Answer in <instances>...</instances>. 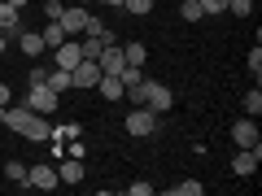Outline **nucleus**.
<instances>
[{
	"instance_id": "1",
	"label": "nucleus",
	"mask_w": 262,
	"mask_h": 196,
	"mask_svg": "<svg viewBox=\"0 0 262 196\" xmlns=\"http://www.w3.org/2000/svg\"><path fill=\"white\" fill-rule=\"evenodd\" d=\"M0 127L18 131L22 140H31V144L53 140V127H48V118H44V113H35V109H27V105H0Z\"/></svg>"
},
{
	"instance_id": "2",
	"label": "nucleus",
	"mask_w": 262,
	"mask_h": 196,
	"mask_svg": "<svg viewBox=\"0 0 262 196\" xmlns=\"http://www.w3.org/2000/svg\"><path fill=\"white\" fill-rule=\"evenodd\" d=\"M144 105H149L153 113H170V105H175V92H170L166 83H158V79L144 75Z\"/></svg>"
},
{
	"instance_id": "3",
	"label": "nucleus",
	"mask_w": 262,
	"mask_h": 196,
	"mask_svg": "<svg viewBox=\"0 0 262 196\" xmlns=\"http://www.w3.org/2000/svg\"><path fill=\"white\" fill-rule=\"evenodd\" d=\"M57 105H61V96L53 92L48 83H31V92H27V109H35V113H57Z\"/></svg>"
},
{
	"instance_id": "4",
	"label": "nucleus",
	"mask_w": 262,
	"mask_h": 196,
	"mask_svg": "<svg viewBox=\"0 0 262 196\" xmlns=\"http://www.w3.org/2000/svg\"><path fill=\"white\" fill-rule=\"evenodd\" d=\"M153 131H158V113H153L149 105H136V113H127V135L144 140V135H153Z\"/></svg>"
},
{
	"instance_id": "5",
	"label": "nucleus",
	"mask_w": 262,
	"mask_h": 196,
	"mask_svg": "<svg viewBox=\"0 0 262 196\" xmlns=\"http://www.w3.org/2000/svg\"><path fill=\"white\" fill-rule=\"evenodd\" d=\"M258 161H262V144H253V149H241V153L232 157V175H241V179L258 175Z\"/></svg>"
},
{
	"instance_id": "6",
	"label": "nucleus",
	"mask_w": 262,
	"mask_h": 196,
	"mask_svg": "<svg viewBox=\"0 0 262 196\" xmlns=\"http://www.w3.org/2000/svg\"><path fill=\"white\" fill-rule=\"evenodd\" d=\"M232 144H236V149H253V144H262V135H258V122H253V118L232 122Z\"/></svg>"
},
{
	"instance_id": "7",
	"label": "nucleus",
	"mask_w": 262,
	"mask_h": 196,
	"mask_svg": "<svg viewBox=\"0 0 262 196\" xmlns=\"http://www.w3.org/2000/svg\"><path fill=\"white\" fill-rule=\"evenodd\" d=\"M27 187L53 192V187H61V179H57V170H53V166H27Z\"/></svg>"
},
{
	"instance_id": "8",
	"label": "nucleus",
	"mask_w": 262,
	"mask_h": 196,
	"mask_svg": "<svg viewBox=\"0 0 262 196\" xmlns=\"http://www.w3.org/2000/svg\"><path fill=\"white\" fill-rule=\"evenodd\" d=\"M79 61H83V53H79V39H61V44L53 48V65H61V70H75Z\"/></svg>"
},
{
	"instance_id": "9",
	"label": "nucleus",
	"mask_w": 262,
	"mask_h": 196,
	"mask_svg": "<svg viewBox=\"0 0 262 196\" xmlns=\"http://www.w3.org/2000/svg\"><path fill=\"white\" fill-rule=\"evenodd\" d=\"M70 79H75V87H79V92H88V87H96V83H101V65L83 57V61H79L75 70H70Z\"/></svg>"
},
{
	"instance_id": "10",
	"label": "nucleus",
	"mask_w": 262,
	"mask_h": 196,
	"mask_svg": "<svg viewBox=\"0 0 262 196\" xmlns=\"http://www.w3.org/2000/svg\"><path fill=\"white\" fill-rule=\"evenodd\" d=\"M96 65H101V75H122V65H127V57H122V44H105L101 57H96Z\"/></svg>"
},
{
	"instance_id": "11",
	"label": "nucleus",
	"mask_w": 262,
	"mask_h": 196,
	"mask_svg": "<svg viewBox=\"0 0 262 196\" xmlns=\"http://www.w3.org/2000/svg\"><path fill=\"white\" fill-rule=\"evenodd\" d=\"M88 18H92V13L75 5V9H66V13H61V31H66L70 39H79V35H83V27H88Z\"/></svg>"
},
{
	"instance_id": "12",
	"label": "nucleus",
	"mask_w": 262,
	"mask_h": 196,
	"mask_svg": "<svg viewBox=\"0 0 262 196\" xmlns=\"http://www.w3.org/2000/svg\"><path fill=\"white\" fill-rule=\"evenodd\" d=\"M22 31V9H13V5H5V0H0V35H18Z\"/></svg>"
},
{
	"instance_id": "13",
	"label": "nucleus",
	"mask_w": 262,
	"mask_h": 196,
	"mask_svg": "<svg viewBox=\"0 0 262 196\" xmlns=\"http://www.w3.org/2000/svg\"><path fill=\"white\" fill-rule=\"evenodd\" d=\"M96 92H101L105 96V101H122V96H127V87H122V79L118 75H101V83H96Z\"/></svg>"
},
{
	"instance_id": "14",
	"label": "nucleus",
	"mask_w": 262,
	"mask_h": 196,
	"mask_svg": "<svg viewBox=\"0 0 262 196\" xmlns=\"http://www.w3.org/2000/svg\"><path fill=\"white\" fill-rule=\"evenodd\" d=\"M44 83L53 87L57 96H61V92H70V87H75V79H70V70H61V65H53V70H44Z\"/></svg>"
},
{
	"instance_id": "15",
	"label": "nucleus",
	"mask_w": 262,
	"mask_h": 196,
	"mask_svg": "<svg viewBox=\"0 0 262 196\" xmlns=\"http://www.w3.org/2000/svg\"><path fill=\"white\" fill-rule=\"evenodd\" d=\"M57 179H61V183H83V157H66L61 166H57Z\"/></svg>"
},
{
	"instance_id": "16",
	"label": "nucleus",
	"mask_w": 262,
	"mask_h": 196,
	"mask_svg": "<svg viewBox=\"0 0 262 196\" xmlns=\"http://www.w3.org/2000/svg\"><path fill=\"white\" fill-rule=\"evenodd\" d=\"M13 39H18V48H22L27 57H39V53H44V35H39V31H18Z\"/></svg>"
},
{
	"instance_id": "17",
	"label": "nucleus",
	"mask_w": 262,
	"mask_h": 196,
	"mask_svg": "<svg viewBox=\"0 0 262 196\" xmlns=\"http://www.w3.org/2000/svg\"><path fill=\"white\" fill-rule=\"evenodd\" d=\"M122 57H127V65H140L149 61V44H140V39H131V44H122Z\"/></svg>"
},
{
	"instance_id": "18",
	"label": "nucleus",
	"mask_w": 262,
	"mask_h": 196,
	"mask_svg": "<svg viewBox=\"0 0 262 196\" xmlns=\"http://www.w3.org/2000/svg\"><path fill=\"white\" fill-rule=\"evenodd\" d=\"M83 35H92V39H101V44H114V31L105 27L101 18H88V27H83Z\"/></svg>"
},
{
	"instance_id": "19",
	"label": "nucleus",
	"mask_w": 262,
	"mask_h": 196,
	"mask_svg": "<svg viewBox=\"0 0 262 196\" xmlns=\"http://www.w3.org/2000/svg\"><path fill=\"white\" fill-rule=\"evenodd\" d=\"M201 192H206V183H201V179H184V183L170 187V196H201Z\"/></svg>"
},
{
	"instance_id": "20",
	"label": "nucleus",
	"mask_w": 262,
	"mask_h": 196,
	"mask_svg": "<svg viewBox=\"0 0 262 196\" xmlns=\"http://www.w3.org/2000/svg\"><path fill=\"white\" fill-rule=\"evenodd\" d=\"M39 35H44V48H57V44H61V39H70V35H66V31H61V22H48V27L39 31Z\"/></svg>"
},
{
	"instance_id": "21",
	"label": "nucleus",
	"mask_w": 262,
	"mask_h": 196,
	"mask_svg": "<svg viewBox=\"0 0 262 196\" xmlns=\"http://www.w3.org/2000/svg\"><path fill=\"white\" fill-rule=\"evenodd\" d=\"M5 179H9V183H22V187H27V166H22V161H5Z\"/></svg>"
},
{
	"instance_id": "22",
	"label": "nucleus",
	"mask_w": 262,
	"mask_h": 196,
	"mask_svg": "<svg viewBox=\"0 0 262 196\" xmlns=\"http://www.w3.org/2000/svg\"><path fill=\"white\" fill-rule=\"evenodd\" d=\"M245 113H249V118H258V113H262V92H258V83H253V92L245 96Z\"/></svg>"
},
{
	"instance_id": "23",
	"label": "nucleus",
	"mask_w": 262,
	"mask_h": 196,
	"mask_svg": "<svg viewBox=\"0 0 262 196\" xmlns=\"http://www.w3.org/2000/svg\"><path fill=\"white\" fill-rule=\"evenodd\" d=\"M122 87H136V83H140V79H144V70H140V65H122Z\"/></svg>"
},
{
	"instance_id": "24",
	"label": "nucleus",
	"mask_w": 262,
	"mask_h": 196,
	"mask_svg": "<svg viewBox=\"0 0 262 196\" xmlns=\"http://www.w3.org/2000/svg\"><path fill=\"white\" fill-rule=\"evenodd\" d=\"M179 13H184V22H201V18H206L196 0H184V5H179Z\"/></svg>"
},
{
	"instance_id": "25",
	"label": "nucleus",
	"mask_w": 262,
	"mask_h": 196,
	"mask_svg": "<svg viewBox=\"0 0 262 196\" xmlns=\"http://www.w3.org/2000/svg\"><path fill=\"white\" fill-rule=\"evenodd\" d=\"M122 9H127V13H136V18H144V13L153 9V0H122Z\"/></svg>"
},
{
	"instance_id": "26",
	"label": "nucleus",
	"mask_w": 262,
	"mask_h": 196,
	"mask_svg": "<svg viewBox=\"0 0 262 196\" xmlns=\"http://www.w3.org/2000/svg\"><path fill=\"white\" fill-rule=\"evenodd\" d=\"M227 13H236V18H249V13H253V0H227Z\"/></svg>"
},
{
	"instance_id": "27",
	"label": "nucleus",
	"mask_w": 262,
	"mask_h": 196,
	"mask_svg": "<svg viewBox=\"0 0 262 196\" xmlns=\"http://www.w3.org/2000/svg\"><path fill=\"white\" fill-rule=\"evenodd\" d=\"M61 13H66V0H48V5H44V18L48 22H61Z\"/></svg>"
},
{
	"instance_id": "28",
	"label": "nucleus",
	"mask_w": 262,
	"mask_h": 196,
	"mask_svg": "<svg viewBox=\"0 0 262 196\" xmlns=\"http://www.w3.org/2000/svg\"><path fill=\"white\" fill-rule=\"evenodd\" d=\"M249 70H253V83L262 79V48L253 44V53H249Z\"/></svg>"
},
{
	"instance_id": "29",
	"label": "nucleus",
	"mask_w": 262,
	"mask_h": 196,
	"mask_svg": "<svg viewBox=\"0 0 262 196\" xmlns=\"http://www.w3.org/2000/svg\"><path fill=\"white\" fill-rule=\"evenodd\" d=\"M201 13H227V0H196Z\"/></svg>"
},
{
	"instance_id": "30",
	"label": "nucleus",
	"mask_w": 262,
	"mask_h": 196,
	"mask_svg": "<svg viewBox=\"0 0 262 196\" xmlns=\"http://www.w3.org/2000/svg\"><path fill=\"white\" fill-rule=\"evenodd\" d=\"M127 192L131 196H153V183H144V179H140V183H127Z\"/></svg>"
},
{
	"instance_id": "31",
	"label": "nucleus",
	"mask_w": 262,
	"mask_h": 196,
	"mask_svg": "<svg viewBox=\"0 0 262 196\" xmlns=\"http://www.w3.org/2000/svg\"><path fill=\"white\" fill-rule=\"evenodd\" d=\"M0 105H9V83H0Z\"/></svg>"
},
{
	"instance_id": "32",
	"label": "nucleus",
	"mask_w": 262,
	"mask_h": 196,
	"mask_svg": "<svg viewBox=\"0 0 262 196\" xmlns=\"http://www.w3.org/2000/svg\"><path fill=\"white\" fill-rule=\"evenodd\" d=\"M5 5H13V9H27V0H5Z\"/></svg>"
},
{
	"instance_id": "33",
	"label": "nucleus",
	"mask_w": 262,
	"mask_h": 196,
	"mask_svg": "<svg viewBox=\"0 0 262 196\" xmlns=\"http://www.w3.org/2000/svg\"><path fill=\"white\" fill-rule=\"evenodd\" d=\"M105 5H110V9H122V0H105Z\"/></svg>"
},
{
	"instance_id": "34",
	"label": "nucleus",
	"mask_w": 262,
	"mask_h": 196,
	"mask_svg": "<svg viewBox=\"0 0 262 196\" xmlns=\"http://www.w3.org/2000/svg\"><path fill=\"white\" fill-rule=\"evenodd\" d=\"M5 48H9V35H0V53H5Z\"/></svg>"
},
{
	"instance_id": "35",
	"label": "nucleus",
	"mask_w": 262,
	"mask_h": 196,
	"mask_svg": "<svg viewBox=\"0 0 262 196\" xmlns=\"http://www.w3.org/2000/svg\"><path fill=\"white\" fill-rule=\"evenodd\" d=\"M79 5H96V0H79Z\"/></svg>"
}]
</instances>
